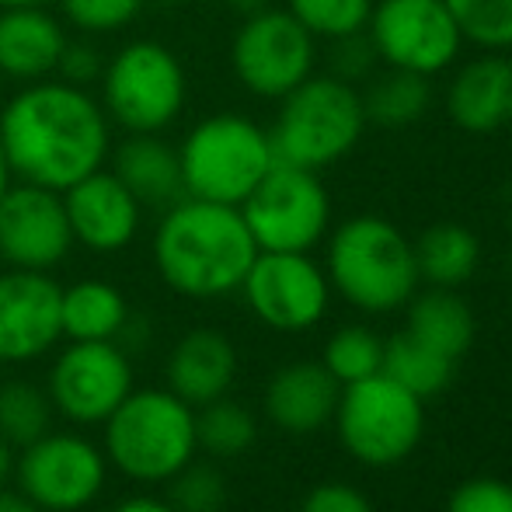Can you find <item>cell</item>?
Wrapping results in <instances>:
<instances>
[{"label": "cell", "instance_id": "cb8c5ba5", "mask_svg": "<svg viewBox=\"0 0 512 512\" xmlns=\"http://www.w3.org/2000/svg\"><path fill=\"white\" fill-rule=\"evenodd\" d=\"M415 244L418 279L439 290H457L478 272L481 244L464 223H432Z\"/></svg>", "mask_w": 512, "mask_h": 512}, {"label": "cell", "instance_id": "4316f807", "mask_svg": "<svg viewBox=\"0 0 512 512\" xmlns=\"http://www.w3.org/2000/svg\"><path fill=\"white\" fill-rule=\"evenodd\" d=\"M453 366H457V359L443 356V352L425 345L411 331H401L391 342H384V366H380V373L425 401L450 387Z\"/></svg>", "mask_w": 512, "mask_h": 512}, {"label": "cell", "instance_id": "ffe728a7", "mask_svg": "<svg viewBox=\"0 0 512 512\" xmlns=\"http://www.w3.org/2000/svg\"><path fill=\"white\" fill-rule=\"evenodd\" d=\"M342 384L324 370V363H290L272 373L265 387V411L283 432L307 436L335 418Z\"/></svg>", "mask_w": 512, "mask_h": 512}, {"label": "cell", "instance_id": "f1b7e54d", "mask_svg": "<svg viewBox=\"0 0 512 512\" xmlns=\"http://www.w3.org/2000/svg\"><path fill=\"white\" fill-rule=\"evenodd\" d=\"M196 436L199 446L213 457H241L244 450L255 446L258 425L248 408L227 401V394H223V398L203 405V411L196 415Z\"/></svg>", "mask_w": 512, "mask_h": 512}, {"label": "cell", "instance_id": "f35d334b", "mask_svg": "<svg viewBox=\"0 0 512 512\" xmlns=\"http://www.w3.org/2000/svg\"><path fill=\"white\" fill-rule=\"evenodd\" d=\"M112 512H178L168 499H154V495H133V499L119 502Z\"/></svg>", "mask_w": 512, "mask_h": 512}, {"label": "cell", "instance_id": "484cf974", "mask_svg": "<svg viewBox=\"0 0 512 512\" xmlns=\"http://www.w3.org/2000/svg\"><path fill=\"white\" fill-rule=\"evenodd\" d=\"M432 105V77L408 74V70L387 67L384 74L370 77L363 95L366 126L380 129H408L425 119Z\"/></svg>", "mask_w": 512, "mask_h": 512}, {"label": "cell", "instance_id": "8992f818", "mask_svg": "<svg viewBox=\"0 0 512 512\" xmlns=\"http://www.w3.org/2000/svg\"><path fill=\"white\" fill-rule=\"evenodd\" d=\"M185 196L241 206L276 164L272 140L255 119L216 112L185 133L178 143Z\"/></svg>", "mask_w": 512, "mask_h": 512}, {"label": "cell", "instance_id": "277c9868", "mask_svg": "<svg viewBox=\"0 0 512 512\" xmlns=\"http://www.w3.org/2000/svg\"><path fill=\"white\" fill-rule=\"evenodd\" d=\"M102 425L108 464L143 485H164L196 460V408L168 387L133 391Z\"/></svg>", "mask_w": 512, "mask_h": 512}, {"label": "cell", "instance_id": "ac0fdd59", "mask_svg": "<svg viewBox=\"0 0 512 512\" xmlns=\"http://www.w3.org/2000/svg\"><path fill=\"white\" fill-rule=\"evenodd\" d=\"M446 115L453 126L474 136L512 126V56L485 49L460 63L446 88Z\"/></svg>", "mask_w": 512, "mask_h": 512}, {"label": "cell", "instance_id": "52a82bcc", "mask_svg": "<svg viewBox=\"0 0 512 512\" xmlns=\"http://www.w3.org/2000/svg\"><path fill=\"white\" fill-rule=\"evenodd\" d=\"M102 108L126 133H164L182 115L189 77L164 42L133 39L105 60Z\"/></svg>", "mask_w": 512, "mask_h": 512}, {"label": "cell", "instance_id": "d4e9b609", "mask_svg": "<svg viewBox=\"0 0 512 512\" xmlns=\"http://www.w3.org/2000/svg\"><path fill=\"white\" fill-rule=\"evenodd\" d=\"M408 331L415 338H422L425 345L439 349L443 356L460 359L474 342V310L453 290L432 286L429 293L411 300Z\"/></svg>", "mask_w": 512, "mask_h": 512}, {"label": "cell", "instance_id": "8fae6325", "mask_svg": "<svg viewBox=\"0 0 512 512\" xmlns=\"http://www.w3.org/2000/svg\"><path fill=\"white\" fill-rule=\"evenodd\" d=\"M366 35L384 67L422 77L457 67L464 53V32L446 0H373Z\"/></svg>", "mask_w": 512, "mask_h": 512}, {"label": "cell", "instance_id": "60d3db41", "mask_svg": "<svg viewBox=\"0 0 512 512\" xmlns=\"http://www.w3.org/2000/svg\"><path fill=\"white\" fill-rule=\"evenodd\" d=\"M223 4H227L234 14H241V18H248V14L265 11V7H272V0H223Z\"/></svg>", "mask_w": 512, "mask_h": 512}, {"label": "cell", "instance_id": "8d00e7d4", "mask_svg": "<svg viewBox=\"0 0 512 512\" xmlns=\"http://www.w3.org/2000/svg\"><path fill=\"white\" fill-rule=\"evenodd\" d=\"M300 512H373V506L359 488L345 485V481H328L307 495Z\"/></svg>", "mask_w": 512, "mask_h": 512}, {"label": "cell", "instance_id": "e0dca14e", "mask_svg": "<svg viewBox=\"0 0 512 512\" xmlns=\"http://www.w3.org/2000/svg\"><path fill=\"white\" fill-rule=\"evenodd\" d=\"M60 196L63 209H67L74 244H84L88 251L115 255V251L129 248L136 241V234H140L143 206L119 182L115 171H91L88 178L63 189Z\"/></svg>", "mask_w": 512, "mask_h": 512}, {"label": "cell", "instance_id": "f546056e", "mask_svg": "<svg viewBox=\"0 0 512 512\" xmlns=\"http://www.w3.org/2000/svg\"><path fill=\"white\" fill-rule=\"evenodd\" d=\"M380 366H384V342L370 328H359V324L335 331L328 349H324V370L342 387L373 377V373H380Z\"/></svg>", "mask_w": 512, "mask_h": 512}, {"label": "cell", "instance_id": "74e56055", "mask_svg": "<svg viewBox=\"0 0 512 512\" xmlns=\"http://www.w3.org/2000/svg\"><path fill=\"white\" fill-rule=\"evenodd\" d=\"M102 70H105V60L95 46H88V42H67L56 74H60V81L77 84V88H88V81H98Z\"/></svg>", "mask_w": 512, "mask_h": 512}, {"label": "cell", "instance_id": "1f68e13d", "mask_svg": "<svg viewBox=\"0 0 512 512\" xmlns=\"http://www.w3.org/2000/svg\"><path fill=\"white\" fill-rule=\"evenodd\" d=\"M446 7L457 18L464 42L492 53L512 49V0H446Z\"/></svg>", "mask_w": 512, "mask_h": 512}, {"label": "cell", "instance_id": "836d02e7", "mask_svg": "<svg viewBox=\"0 0 512 512\" xmlns=\"http://www.w3.org/2000/svg\"><path fill=\"white\" fill-rule=\"evenodd\" d=\"M147 0H60L63 18L88 35H108L133 25Z\"/></svg>", "mask_w": 512, "mask_h": 512}, {"label": "cell", "instance_id": "ba28073f", "mask_svg": "<svg viewBox=\"0 0 512 512\" xmlns=\"http://www.w3.org/2000/svg\"><path fill=\"white\" fill-rule=\"evenodd\" d=\"M335 425L342 446L366 467H394L418 446L425 429L422 398L384 373H373L338 394Z\"/></svg>", "mask_w": 512, "mask_h": 512}, {"label": "cell", "instance_id": "d590c367", "mask_svg": "<svg viewBox=\"0 0 512 512\" xmlns=\"http://www.w3.org/2000/svg\"><path fill=\"white\" fill-rule=\"evenodd\" d=\"M446 512H512V485L499 478H471L450 495Z\"/></svg>", "mask_w": 512, "mask_h": 512}, {"label": "cell", "instance_id": "4fadbf2b", "mask_svg": "<svg viewBox=\"0 0 512 512\" xmlns=\"http://www.w3.org/2000/svg\"><path fill=\"white\" fill-rule=\"evenodd\" d=\"M46 394L63 418L102 425L133 394V363L119 342H70L49 366Z\"/></svg>", "mask_w": 512, "mask_h": 512}, {"label": "cell", "instance_id": "603a6c76", "mask_svg": "<svg viewBox=\"0 0 512 512\" xmlns=\"http://www.w3.org/2000/svg\"><path fill=\"white\" fill-rule=\"evenodd\" d=\"M60 321L70 342H119L129 324L126 293L105 279H81L63 290Z\"/></svg>", "mask_w": 512, "mask_h": 512}, {"label": "cell", "instance_id": "b9f144b4", "mask_svg": "<svg viewBox=\"0 0 512 512\" xmlns=\"http://www.w3.org/2000/svg\"><path fill=\"white\" fill-rule=\"evenodd\" d=\"M11 471H14V446L0 436V488H4V481L11 478Z\"/></svg>", "mask_w": 512, "mask_h": 512}, {"label": "cell", "instance_id": "ab89813d", "mask_svg": "<svg viewBox=\"0 0 512 512\" xmlns=\"http://www.w3.org/2000/svg\"><path fill=\"white\" fill-rule=\"evenodd\" d=\"M0 512H42L35 502H28L21 492H4L0 488Z\"/></svg>", "mask_w": 512, "mask_h": 512}, {"label": "cell", "instance_id": "5b68a950", "mask_svg": "<svg viewBox=\"0 0 512 512\" xmlns=\"http://www.w3.org/2000/svg\"><path fill=\"white\" fill-rule=\"evenodd\" d=\"M366 133L363 95L356 84L331 74H310L304 84L279 98V115L269 140L279 164L324 171L349 157Z\"/></svg>", "mask_w": 512, "mask_h": 512}, {"label": "cell", "instance_id": "3957f363", "mask_svg": "<svg viewBox=\"0 0 512 512\" xmlns=\"http://www.w3.org/2000/svg\"><path fill=\"white\" fill-rule=\"evenodd\" d=\"M328 283L366 314H387L415 297V244L384 216H352L328 241Z\"/></svg>", "mask_w": 512, "mask_h": 512}, {"label": "cell", "instance_id": "e575fe53", "mask_svg": "<svg viewBox=\"0 0 512 512\" xmlns=\"http://www.w3.org/2000/svg\"><path fill=\"white\" fill-rule=\"evenodd\" d=\"M377 49H373L370 35L356 32V35H342V39L331 42V77L345 84H359L373 74L377 67Z\"/></svg>", "mask_w": 512, "mask_h": 512}, {"label": "cell", "instance_id": "4dcf8cb0", "mask_svg": "<svg viewBox=\"0 0 512 512\" xmlns=\"http://www.w3.org/2000/svg\"><path fill=\"white\" fill-rule=\"evenodd\" d=\"M286 11H290L314 39L335 42V39H342V35L366 32L373 0H286Z\"/></svg>", "mask_w": 512, "mask_h": 512}, {"label": "cell", "instance_id": "ee69618b", "mask_svg": "<svg viewBox=\"0 0 512 512\" xmlns=\"http://www.w3.org/2000/svg\"><path fill=\"white\" fill-rule=\"evenodd\" d=\"M42 0H0V7H39Z\"/></svg>", "mask_w": 512, "mask_h": 512}, {"label": "cell", "instance_id": "7a4b0ae2", "mask_svg": "<svg viewBox=\"0 0 512 512\" xmlns=\"http://www.w3.org/2000/svg\"><path fill=\"white\" fill-rule=\"evenodd\" d=\"M255 255L258 244L241 206L185 196L164 209L154 230L157 276L192 300H216L241 290Z\"/></svg>", "mask_w": 512, "mask_h": 512}, {"label": "cell", "instance_id": "5bb4252c", "mask_svg": "<svg viewBox=\"0 0 512 512\" xmlns=\"http://www.w3.org/2000/svg\"><path fill=\"white\" fill-rule=\"evenodd\" d=\"M241 293L272 331H307L328 314L331 283L307 251H258Z\"/></svg>", "mask_w": 512, "mask_h": 512}, {"label": "cell", "instance_id": "6da1fadb", "mask_svg": "<svg viewBox=\"0 0 512 512\" xmlns=\"http://www.w3.org/2000/svg\"><path fill=\"white\" fill-rule=\"evenodd\" d=\"M0 147L18 182L63 192L112 154V119L88 88L32 81L0 108Z\"/></svg>", "mask_w": 512, "mask_h": 512}, {"label": "cell", "instance_id": "30bf717a", "mask_svg": "<svg viewBox=\"0 0 512 512\" xmlns=\"http://www.w3.org/2000/svg\"><path fill=\"white\" fill-rule=\"evenodd\" d=\"M314 63L317 39L286 7L248 14L230 42V67L241 88L269 102H279L304 84L314 74Z\"/></svg>", "mask_w": 512, "mask_h": 512}, {"label": "cell", "instance_id": "7bdbcfd3", "mask_svg": "<svg viewBox=\"0 0 512 512\" xmlns=\"http://www.w3.org/2000/svg\"><path fill=\"white\" fill-rule=\"evenodd\" d=\"M11 182H14V175H11V164H7L4 147H0V196H4V192L11 189Z\"/></svg>", "mask_w": 512, "mask_h": 512}, {"label": "cell", "instance_id": "d6986e66", "mask_svg": "<svg viewBox=\"0 0 512 512\" xmlns=\"http://www.w3.org/2000/svg\"><path fill=\"white\" fill-rule=\"evenodd\" d=\"M67 32L39 7H0V74L32 84L56 74L67 49Z\"/></svg>", "mask_w": 512, "mask_h": 512}, {"label": "cell", "instance_id": "9a60e30c", "mask_svg": "<svg viewBox=\"0 0 512 512\" xmlns=\"http://www.w3.org/2000/svg\"><path fill=\"white\" fill-rule=\"evenodd\" d=\"M74 248L63 196L28 182H11L0 196V262L7 269L49 272Z\"/></svg>", "mask_w": 512, "mask_h": 512}, {"label": "cell", "instance_id": "7c38bea8", "mask_svg": "<svg viewBox=\"0 0 512 512\" xmlns=\"http://www.w3.org/2000/svg\"><path fill=\"white\" fill-rule=\"evenodd\" d=\"M18 492L42 512H81L105 492L108 457L88 436L53 432L21 446L14 457Z\"/></svg>", "mask_w": 512, "mask_h": 512}, {"label": "cell", "instance_id": "44dd1931", "mask_svg": "<svg viewBox=\"0 0 512 512\" xmlns=\"http://www.w3.org/2000/svg\"><path fill=\"white\" fill-rule=\"evenodd\" d=\"M237 377V349L227 335L213 328H196L178 338L168 356V391L203 408L223 398Z\"/></svg>", "mask_w": 512, "mask_h": 512}, {"label": "cell", "instance_id": "7402d4cb", "mask_svg": "<svg viewBox=\"0 0 512 512\" xmlns=\"http://www.w3.org/2000/svg\"><path fill=\"white\" fill-rule=\"evenodd\" d=\"M112 171L140 199L143 209H168L178 199H185L178 147L161 140V133H129V140H122L115 147Z\"/></svg>", "mask_w": 512, "mask_h": 512}, {"label": "cell", "instance_id": "83f0119b", "mask_svg": "<svg viewBox=\"0 0 512 512\" xmlns=\"http://www.w3.org/2000/svg\"><path fill=\"white\" fill-rule=\"evenodd\" d=\"M53 411V401L42 387L28 380L0 384V436L18 450L53 429Z\"/></svg>", "mask_w": 512, "mask_h": 512}, {"label": "cell", "instance_id": "d6a6232c", "mask_svg": "<svg viewBox=\"0 0 512 512\" xmlns=\"http://www.w3.org/2000/svg\"><path fill=\"white\" fill-rule=\"evenodd\" d=\"M168 485H171L168 502L178 512H220L227 506V481H223V474L213 464L189 460Z\"/></svg>", "mask_w": 512, "mask_h": 512}, {"label": "cell", "instance_id": "2e32d148", "mask_svg": "<svg viewBox=\"0 0 512 512\" xmlns=\"http://www.w3.org/2000/svg\"><path fill=\"white\" fill-rule=\"evenodd\" d=\"M60 297V283L49 272H0V363H32L60 345Z\"/></svg>", "mask_w": 512, "mask_h": 512}, {"label": "cell", "instance_id": "9c48e42d", "mask_svg": "<svg viewBox=\"0 0 512 512\" xmlns=\"http://www.w3.org/2000/svg\"><path fill=\"white\" fill-rule=\"evenodd\" d=\"M258 251H310L331 227V196L321 175L293 164H272L241 203Z\"/></svg>", "mask_w": 512, "mask_h": 512}]
</instances>
